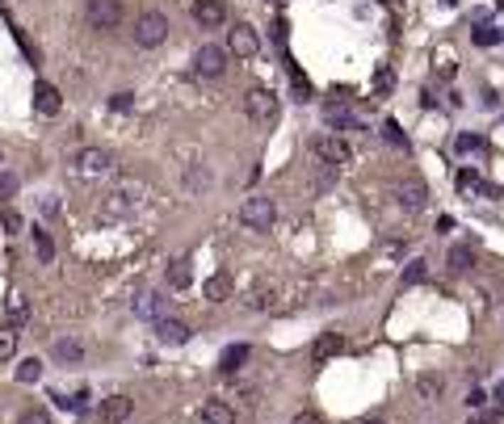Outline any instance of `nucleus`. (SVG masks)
I'll use <instances>...</instances> for the list:
<instances>
[{
	"instance_id": "12",
	"label": "nucleus",
	"mask_w": 504,
	"mask_h": 424,
	"mask_svg": "<svg viewBox=\"0 0 504 424\" xmlns=\"http://www.w3.org/2000/svg\"><path fill=\"white\" fill-rule=\"evenodd\" d=\"M400 202H404V210H424L429 206V189H424V181H416V177H408V181H400Z\"/></svg>"
},
{
	"instance_id": "7",
	"label": "nucleus",
	"mask_w": 504,
	"mask_h": 424,
	"mask_svg": "<svg viewBox=\"0 0 504 424\" xmlns=\"http://www.w3.org/2000/svg\"><path fill=\"white\" fill-rule=\"evenodd\" d=\"M257 50H261V38H257L252 26H235V30H227V55H235V59H252Z\"/></svg>"
},
{
	"instance_id": "44",
	"label": "nucleus",
	"mask_w": 504,
	"mask_h": 424,
	"mask_svg": "<svg viewBox=\"0 0 504 424\" xmlns=\"http://www.w3.org/2000/svg\"><path fill=\"white\" fill-rule=\"evenodd\" d=\"M496 412H504V386L496 391Z\"/></svg>"
},
{
	"instance_id": "14",
	"label": "nucleus",
	"mask_w": 504,
	"mask_h": 424,
	"mask_svg": "<svg viewBox=\"0 0 504 424\" xmlns=\"http://www.w3.org/2000/svg\"><path fill=\"white\" fill-rule=\"evenodd\" d=\"M336 353H345V336H341V332H323L320 340L311 344V357H316V362H332Z\"/></svg>"
},
{
	"instance_id": "42",
	"label": "nucleus",
	"mask_w": 504,
	"mask_h": 424,
	"mask_svg": "<svg viewBox=\"0 0 504 424\" xmlns=\"http://www.w3.org/2000/svg\"><path fill=\"white\" fill-rule=\"evenodd\" d=\"M459 185H462V189H479V177L466 168V173H459Z\"/></svg>"
},
{
	"instance_id": "23",
	"label": "nucleus",
	"mask_w": 504,
	"mask_h": 424,
	"mask_svg": "<svg viewBox=\"0 0 504 424\" xmlns=\"http://www.w3.org/2000/svg\"><path fill=\"white\" fill-rule=\"evenodd\" d=\"M446 265H450V273H466V269L475 265V248H471V244H454L450 256H446Z\"/></svg>"
},
{
	"instance_id": "46",
	"label": "nucleus",
	"mask_w": 504,
	"mask_h": 424,
	"mask_svg": "<svg viewBox=\"0 0 504 424\" xmlns=\"http://www.w3.org/2000/svg\"><path fill=\"white\" fill-rule=\"evenodd\" d=\"M475 424H492V420H475Z\"/></svg>"
},
{
	"instance_id": "34",
	"label": "nucleus",
	"mask_w": 504,
	"mask_h": 424,
	"mask_svg": "<svg viewBox=\"0 0 504 424\" xmlns=\"http://www.w3.org/2000/svg\"><path fill=\"white\" fill-rule=\"evenodd\" d=\"M13 349H17V332H13V328H0V362H4V357H13Z\"/></svg>"
},
{
	"instance_id": "36",
	"label": "nucleus",
	"mask_w": 504,
	"mask_h": 424,
	"mask_svg": "<svg viewBox=\"0 0 504 424\" xmlns=\"http://www.w3.org/2000/svg\"><path fill=\"white\" fill-rule=\"evenodd\" d=\"M17 424H50V416H46L43 408H26V412H21V420Z\"/></svg>"
},
{
	"instance_id": "15",
	"label": "nucleus",
	"mask_w": 504,
	"mask_h": 424,
	"mask_svg": "<svg viewBox=\"0 0 504 424\" xmlns=\"http://www.w3.org/2000/svg\"><path fill=\"white\" fill-rule=\"evenodd\" d=\"M156 340L160 344H185L189 340V324H181V320H156Z\"/></svg>"
},
{
	"instance_id": "29",
	"label": "nucleus",
	"mask_w": 504,
	"mask_h": 424,
	"mask_svg": "<svg viewBox=\"0 0 504 424\" xmlns=\"http://www.w3.org/2000/svg\"><path fill=\"white\" fill-rule=\"evenodd\" d=\"M424 278H429V265H424V261H408V269H404L400 282H404V286H420Z\"/></svg>"
},
{
	"instance_id": "37",
	"label": "nucleus",
	"mask_w": 504,
	"mask_h": 424,
	"mask_svg": "<svg viewBox=\"0 0 504 424\" xmlns=\"http://www.w3.org/2000/svg\"><path fill=\"white\" fill-rule=\"evenodd\" d=\"M454 147H459V151H483V139H479V135H459Z\"/></svg>"
},
{
	"instance_id": "40",
	"label": "nucleus",
	"mask_w": 504,
	"mask_h": 424,
	"mask_svg": "<svg viewBox=\"0 0 504 424\" xmlns=\"http://www.w3.org/2000/svg\"><path fill=\"white\" fill-rule=\"evenodd\" d=\"M109 105H114V109H122V114H127V109H131V105H135V93H114V101H109Z\"/></svg>"
},
{
	"instance_id": "43",
	"label": "nucleus",
	"mask_w": 504,
	"mask_h": 424,
	"mask_svg": "<svg viewBox=\"0 0 504 424\" xmlns=\"http://www.w3.org/2000/svg\"><path fill=\"white\" fill-rule=\"evenodd\" d=\"M466 403H471V408H479V403H488V395H483V391H479V386H475V391H471V399H466Z\"/></svg>"
},
{
	"instance_id": "27",
	"label": "nucleus",
	"mask_w": 504,
	"mask_h": 424,
	"mask_svg": "<svg viewBox=\"0 0 504 424\" xmlns=\"http://www.w3.org/2000/svg\"><path fill=\"white\" fill-rule=\"evenodd\" d=\"M26 315H30L26 294H17V290H13V294H9V320H13V324H26Z\"/></svg>"
},
{
	"instance_id": "45",
	"label": "nucleus",
	"mask_w": 504,
	"mask_h": 424,
	"mask_svg": "<svg viewBox=\"0 0 504 424\" xmlns=\"http://www.w3.org/2000/svg\"><path fill=\"white\" fill-rule=\"evenodd\" d=\"M358 424H387L382 416H366V420H358Z\"/></svg>"
},
{
	"instance_id": "26",
	"label": "nucleus",
	"mask_w": 504,
	"mask_h": 424,
	"mask_svg": "<svg viewBox=\"0 0 504 424\" xmlns=\"http://www.w3.org/2000/svg\"><path fill=\"white\" fill-rule=\"evenodd\" d=\"M34 252H38V261H43V265H50V261H55V244H50V236H46V232H38V227H34Z\"/></svg>"
},
{
	"instance_id": "33",
	"label": "nucleus",
	"mask_w": 504,
	"mask_h": 424,
	"mask_svg": "<svg viewBox=\"0 0 504 424\" xmlns=\"http://www.w3.org/2000/svg\"><path fill=\"white\" fill-rule=\"evenodd\" d=\"M290 80H294V93H299V101H311V85H307V76H303L299 67H290Z\"/></svg>"
},
{
	"instance_id": "5",
	"label": "nucleus",
	"mask_w": 504,
	"mask_h": 424,
	"mask_svg": "<svg viewBox=\"0 0 504 424\" xmlns=\"http://www.w3.org/2000/svg\"><path fill=\"white\" fill-rule=\"evenodd\" d=\"M311 147H316V156H320L323 164H332V168H341V164H349V160H353V147L341 139V135H320Z\"/></svg>"
},
{
	"instance_id": "1",
	"label": "nucleus",
	"mask_w": 504,
	"mask_h": 424,
	"mask_svg": "<svg viewBox=\"0 0 504 424\" xmlns=\"http://www.w3.org/2000/svg\"><path fill=\"white\" fill-rule=\"evenodd\" d=\"M274 219H277L274 197H248V202L240 206V223H244L248 232H269Z\"/></svg>"
},
{
	"instance_id": "30",
	"label": "nucleus",
	"mask_w": 504,
	"mask_h": 424,
	"mask_svg": "<svg viewBox=\"0 0 504 424\" xmlns=\"http://www.w3.org/2000/svg\"><path fill=\"white\" fill-rule=\"evenodd\" d=\"M496 43H500V30L479 21V26H475V47H496Z\"/></svg>"
},
{
	"instance_id": "3",
	"label": "nucleus",
	"mask_w": 504,
	"mask_h": 424,
	"mask_svg": "<svg viewBox=\"0 0 504 424\" xmlns=\"http://www.w3.org/2000/svg\"><path fill=\"white\" fill-rule=\"evenodd\" d=\"M85 17H89L92 30H118L122 26V0H89Z\"/></svg>"
},
{
	"instance_id": "6",
	"label": "nucleus",
	"mask_w": 504,
	"mask_h": 424,
	"mask_svg": "<svg viewBox=\"0 0 504 424\" xmlns=\"http://www.w3.org/2000/svg\"><path fill=\"white\" fill-rule=\"evenodd\" d=\"M193 72H198V76H223V72H227V47H215V43L198 47Z\"/></svg>"
},
{
	"instance_id": "24",
	"label": "nucleus",
	"mask_w": 504,
	"mask_h": 424,
	"mask_svg": "<svg viewBox=\"0 0 504 424\" xmlns=\"http://www.w3.org/2000/svg\"><path fill=\"white\" fill-rule=\"evenodd\" d=\"M248 353H252L248 344H227V349H223V357H219V370H223V374H235V370L248 362Z\"/></svg>"
},
{
	"instance_id": "38",
	"label": "nucleus",
	"mask_w": 504,
	"mask_h": 424,
	"mask_svg": "<svg viewBox=\"0 0 504 424\" xmlns=\"http://www.w3.org/2000/svg\"><path fill=\"white\" fill-rule=\"evenodd\" d=\"M17 193V177L13 173H0V197H13Z\"/></svg>"
},
{
	"instance_id": "8",
	"label": "nucleus",
	"mask_w": 504,
	"mask_h": 424,
	"mask_svg": "<svg viewBox=\"0 0 504 424\" xmlns=\"http://www.w3.org/2000/svg\"><path fill=\"white\" fill-rule=\"evenodd\" d=\"M193 21L202 30H219V26H227V4L223 0H198L193 4Z\"/></svg>"
},
{
	"instance_id": "28",
	"label": "nucleus",
	"mask_w": 504,
	"mask_h": 424,
	"mask_svg": "<svg viewBox=\"0 0 504 424\" xmlns=\"http://www.w3.org/2000/svg\"><path fill=\"white\" fill-rule=\"evenodd\" d=\"M43 378V362L38 357H26L21 366H17V382H38Z\"/></svg>"
},
{
	"instance_id": "18",
	"label": "nucleus",
	"mask_w": 504,
	"mask_h": 424,
	"mask_svg": "<svg viewBox=\"0 0 504 424\" xmlns=\"http://www.w3.org/2000/svg\"><path fill=\"white\" fill-rule=\"evenodd\" d=\"M34 105H38V114H59V89L55 85H46V80H38L34 85Z\"/></svg>"
},
{
	"instance_id": "13",
	"label": "nucleus",
	"mask_w": 504,
	"mask_h": 424,
	"mask_svg": "<svg viewBox=\"0 0 504 424\" xmlns=\"http://www.w3.org/2000/svg\"><path fill=\"white\" fill-rule=\"evenodd\" d=\"M50 357H55L59 366H76V362L85 357V344H80V340H72V336H63V340H55V344H50Z\"/></svg>"
},
{
	"instance_id": "20",
	"label": "nucleus",
	"mask_w": 504,
	"mask_h": 424,
	"mask_svg": "<svg viewBox=\"0 0 504 424\" xmlns=\"http://www.w3.org/2000/svg\"><path fill=\"white\" fill-rule=\"evenodd\" d=\"M210 181H215V173H210L206 164H189V168H185V189H189V193H206Z\"/></svg>"
},
{
	"instance_id": "31",
	"label": "nucleus",
	"mask_w": 504,
	"mask_h": 424,
	"mask_svg": "<svg viewBox=\"0 0 504 424\" xmlns=\"http://www.w3.org/2000/svg\"><path fill=\"white\" fill-rule=\"evenodd\" d=\"M0 219H4V232H9V236H21V232H26V219H21L13 206H4V214H0Z\"/></svg>"
},
{
	"instance_id": "10",
	"label": "nucleus",
	"mask_w": 504,
	"mask_h": 424,
	"mask_svg": "<svg viewBox=\"0 0 504 424\" xmlns=\"http://www.w3.org/2000/svg\"><path fill=\"white\" fill-rule=\"evenodd\" d=\"M135 210V193L131 189H114V193H105V202H101V219H122V214H131Z\"/></svg>"
},
{
	"instance_id": "32",
	"label": "nucleus",
	"mask_w": 504,
	"mask_h": 424,
	"mask_svg": "<svg viewBox=\"0 0 504 424\" xmlns=\"http://www.w3.org/2000/svg\"><path fill=\"white\" fill-rule=\"evenodd\" d=\"M382 139L391 143V147H408V139H404V131H400V122H391V118L382 122Z\"/></svg>"
},
{
	"instance_id": "35",
	"label": "nucleus",
	"mask_w": 504,
	"mask_h": 424,
	"mask_svg": "<svg viewBox=\"0 0 504 424\" xmlns=\"http://www.w3.org/2000/svg\"><path fill=\"white\" fill-rule=\"evenodd\" d=\"M248 307H252V311H265V307H274V290H257V294L248 298Z\"/></svg>"
},
{
	"instance_id": "21",
	"label": "nucleus",
	"mask_w": 504,
	"mask_h": 424,
	"mask_svg": "<svg viewBox=\"0 0 504 424\" xmlns=\"http://www.w3.org/2000/svg\"><path fill=\"white\" fill-rule=\"evenodd\" d=\"M202 294H206L210 303H227V298H231V273H215V278H206Z\"/></svg>"
},
{
	"instance_id": "41",
	"label": "nucleus",
	"mask_w": 504,
	"mask_h": 424,
	"mask_svg": "<svg viewBox=\"0 0 504 424\" xmlns=\"http://www.w3.org/2000/svg\"><path fill=\"white\" fill-rule=\"evenodd\" d=\"M290 424H323V416H320V412H299Z\"/></svg>"
},
{
	"instance_id": "2",
	"label": "nucleus",
	"mask_w": 504,
	"mask_h": 424,
	"mask_svg": "<svg viewBox=\"0 0 504 424\" xmlns=\"http://www.w3.org/2000/svg\"><path fill=\"white\" fill-rule=\"evenodd\" d=\"M164 38H168V17H164V13L151 9V13H143V17L135 21V47L151 50V47H160Z\"/></svg>"
},
{
	"instance_id": "16",
	"label": "nucleus",
	"mask_w": 504,
	"mask_h": 424,
	"mask_svg": "<svg viewBox=\"0 0 504 424\" xmlns=\"http://www.w3.org/2000/svg\"><path fill=\"white\" fill-rule=\"evenodd\" d=\"M131 416V399L127 395H109V399H101V420L105 424H122Z\"/></svg>"
},
{
	"instance_id": "25",
	"label": "nucleus",
	"mask_w": 504,
	"mask_h": 424,
	"mask_svg": "<svg viewBox=\"0 0 504 424\" xmlns=\"http://www.w3.org/2000/svg\"><path fill=\"white\" fill-rule=\"evenodd\" d=\"M189 282H193V261H189V256L173 261V265H168V286H173V290H185Z\"/></svg>"
},
{
	"instance_id": "39",
	"label": "nucleus",
	"mask_w": 504,
	"mask_h": 424,
	"mask_svg": "<svg viewBox=\"0 0 504 424\" xmlns=\"http://www.w3.org/2000/svg\"><path fill=\"white\" fill-rule=\"evenodd\" d=\"M395 85V76H391V67H378V76H374V89L382 93V89H391Z\"/></svg>"
},
{
	"instance_id": "9",
	"label": "nucleus",
	"mask_w": 504,
	"mask_h": 424,
	"mask_svg": "<svg viewBox=\"0 0 504 424\" xmlns=\"http://www.w3.org/2000/svg\"><path fill=\"white\" fill-rule=\"evenodd\" d=\"M76 168H80L85 177H101V173L114 168V156H109L105 147H85V151L76 156Z\"/></svg>"
},
{
	"instance_id": "19",
	"label": "nucleus",
	"mask_w": 504,
	"mask_h": 424,
	"mask_svg": "<svg viewBox=\"0 0 504 424\" xmlns=\"http://www.w3.org/2000/svg\"><path fill=\"white\" fill-rule=\"evenodd\" d=\"M323 118H328V126H336V131H353V126H358V118H353L341 101H328V105H323Z\"/></svg>"
},
{
	"instance_id": "4",
	"label": "nucleus",
	"mask_w": 504,
	"mask_h": 424,
	"mask_svg": "<svg viewBox=\"0 0 504 424\" xmlns=\"http://www.w3.org/2000/svg\"><path fill=\"white\" fill-rule=\"evenodd\" d=\"M244 114L252 118V122H274L277 118V97L269 93V89H248V97H244Z\"/></svg>"
},
{
	"instance_id": "11",
	"label": "nucleus",
	"mask_w": 504,
	"mask_h": 424,
	"mask_svg": "<svg viewBox=\"0 0 504 424\" xmlns=\"http://www.w3.org/2000/svg\"><path fill=\"white\" fill-rule=\"evenodd\" d=\"M164 303H168V298H164L160 290H143V294L135 298V315L156 324V320H164Z\"/></svg>"
},
{
	"instance_id": "17",
	"label": "nucleus",
	"mask_w": 504,
	"mask_h": 424,
	"mask_svg": "<svg viewBox=\"0 0 504 424\" xmlns=\"http://www.w3.org/2000/svg\"><path fill=\"white\" fill-rule=\"evenodd\" d=\"M416 395H420L424 403H437V399L446 395V378L441 374H420L416 378Z\"/></svg>"
},
{
	"instance_id": "22",
	"label": "nucleus",
	"mask_w": 504,
	"mask_h": 424,
	"mask_svg": "<svg viewBox=\"0 0 504 424\" xmlns=\"http://www.w3.org/2000/svg\"><path fill=\"white\" fill-rule=\"evenodd\" d=\"M202 420L206 424H235V408L223 403V399H210V403L202 408Z\"/></svg>"
}]
</instances>
